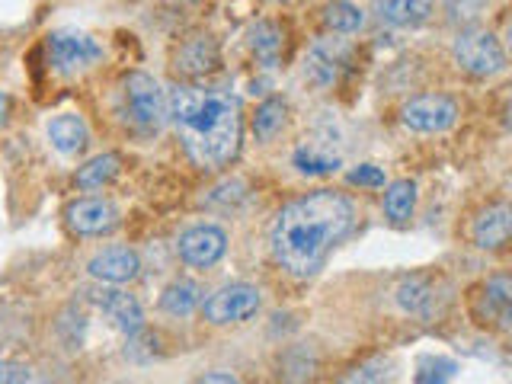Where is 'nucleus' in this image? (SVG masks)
Returning <instances> with one entry per match:
<instances>
[{
    "instance_id": "nucleus-1",
    "label": "nucleus",
    "mask_w": 512,
    "mask_h": 384,
    "mask_svg": "<svg viewBox=\"0 0 512 384\" xmlns=\"http://www.w3.org/2000/svg\"><path fill=\"white\" fill-rule=\"evenodd\" d=\"M356 228V205L343 192L317 189L288 202L272 221L269 244L276 263L295 279L324 269L327 256Z\"/></svg>"
},
{
    "instance_id": "nucleus-2",
    "label": "nucleus",
    "mask_w": 512,
    "mask_h": 384,
    "mask_svg": "<svg viewBox=\"0 0 512 384\" xmlns=\"http://www.w3.org/2000/svg\"><path fill=\"white\" fill-rule=\"evenodd\" d=\"M167 119L196 167L218 170L240 148V103L228 90L176 87L167 100Z\"/></svg>"
},
{
    "instance_id": "nucleus-3",
    "label": "nucleus",
    "mask_w": 512,
    "mask_h": 384,
    "mask_svg": "<svg viewBox=\"0 0 512 384\" xmlns=\"http://www.w3.org/2000/svg\"><path fill=\"white\" fill-rule=\"evenodd\" d=\"M122 119L144 135H154L167 122V96L160 84L144 71L122 80Z\"/></svg>"
},
{
    "instance_id": "nucleus-4",
    "label": "nucleus",
    "mask_w": 512,
    "mask_h": 384,
    "mask_svg": "<svg viewBox=\"0 0 512 384\" xmlns=\"http://www.w3.org/2000/svg\"><path fill=\"white\" fill-rule=\"evenodd\" d=\"M452 55L458 68L474 77H493L506 68V52L500 39L484 26H464L452 42Z\"/></svg>"
},
{
    "instance_id": "nucleus-5",
    "label": "nucleus",
    "mask_w": 512,
    "mask_h": 384,
    "mask_svg": "<svg viewBox=\"0 0 512 384\" xmlns=\"http://www.w3.org/2000/svg\"><path fill=\"white\" fill-rule=\"evenodd\" d=\"M45 52L52 68L61 74H77V71H87L90 64H96L103 58V48L93 36L87 32H77V29H58L52 36L45 39Z\"/></svg>"
},
{
    "instance_id": "nucleus-6",
    "label": "nucleus",
    "mask_w": 512,
    "mask_h": 384,
    "mask_svg": "<svg viewBox=\"0 0 512 384\" xmlns=\"http://www.w3.org/2000/svg\"><path fill=\"white\" fill-rule=\"evenodd\" d=\"M263 295L256 285L247 282H234V285H224L218 292L202 304V314L208 324L224 327V324H244L250 320L256 311H260Z\"/></svg>"
},
{
    "instance_id": "nucleus-7",
    "label": "nucleus",
    "mask_w": 512,
    "mask_h": 384,
    "mask_svg": "<svg viewBox=\"0 0 512 384\" xmlns=\"http://www.w3.org/2000/svg\"><path fill=\"white\" fill-rule=\"evenodd\" d=\"M400 122H404L410 132L439 135V132H448V128L458 122V103L445 93L413 96V100L404 103V109H400Z\"/></svg>"
},
{
    "instance_id": "nucleus-8",
    "label": "nucleus",
    "mask_w": 512,
    "mask_h": 384,
    "mask_svg": "<svg viewBox=\"0 0 512 384\" xmlns=\"http://www.w3.org/2000/svg\"><path fill=\"white\" fill-rule=\"evenodd\" d=\"M349 58H352V45L346 39L324 36L308 48V55H304V77H308L314 87L327 90L343 77V71L349 68Z\"/></svg>"
},
{
    "instance_id": "nucleus-9",
    "label": "nucleus",
    "mask_w": 512,
    "mask_h": 384,
    "mask_svg": "<svg viewBox=\"0 0 512 384\" xmlns=\"http://www.w3.org/2000/svg\"><path fill=\"white\" fill-rule=\"evenodd\" d=\"M224 250H228V234H224L218 224H196L180 234L176 240V253L186 266H196V269H208L215 266Z\"/></svg>"
},
{
    "instance_id": "nucleus-10",
    "label": "nucleus",
    "mask_w": 512,
    "mask_h": 384,
    "mask_svg": "<svg viewBox=\"0 0 512 384\" xmlns=\"http://www.w3.org/2000/svg\"><path fill=\"white\" fill-rule=\"evenodd\" d=\"M87 295L96 308L112 320V327L122 330L125 336H138L144 330V311H141L135 295L122 292V288H116V285H103V288H96V292H87Z\"/></svg>"
},
{
    "instance_id": "nucleus-11",
    "label": "nucleus",
    "mask_w": 512,
    "mask_h": 384,
    "mask_svg": "<svg viewBox=\"0 0 512 384\" xmlns=\"http://www.w3.org/2000/svg\"><path fill=\"white\" fill-rule=\"evenodd\" d=\"M64 218H68V228L74 234L100 237V234H109L119 224V208H116V202H109V199L87 196V199L71 202L68 212H64Z\"/></svg>"
},
{
    "instance_id": "nucleus-12",
    "label": "nucleus",
    "mask_w": 512,
    "mask_h": 384,
    "mask_svg": "<svg viewBox=\"0 0 512 384\" xmlns=\"http://www.w3.org/2000/svg\"><path fill=\"white\" fill-rule=\"evenodd\" d=\"M87 272L103 285H125L141 276V256L132 247H106L90 256Z\"/></svg>"
},
{
    "instance_id": "nucleus-13",
    "label": "nucleus",
    "mask_w": 512,
    "mask_h": 384,
    "mask_svg": "<svg viewBox=\"0 0 512 384\" xmlns=\"http://www.w3.org/2000/svg\"><path fill=\"white\" fill-rule=\"evenodd\" d=\"M512 234V212L506 202L487 205L471 224V240L480 250H500Z\"/></svg>"
},
{
    "instance_id": "nucleus-14",
    "label": "nucleus",
    "mask_w": 512,
    "mask_h": 384,
    "mask_svg": "<svg viewBox=\"0 0 512 384\" xmlns=\"http://www.w3.org/2000/svg\"><path fill=\"white\" fill-rule=\"evenodd\" d=\"M176 71L186 74V77H205L218 71L221 64V52H218V42L212 36H192L180 45L176 52Z\"/></svg>"
},
{
    "instance_id": "nucleus-15",
    "label": "nucleus",
    "mask_w": 512,
    "mask_h": 384,
    "mask_svg": "<svg viewBox=\"0 0 512 384\" xmlns=\"http://www.w3.org/2000/svg\"><path fill=\"white\" fill-rule=\"evenodd\" d=\"M436 0H372L375 20L394 29H416L432 16Z\"/></svg>"
},
{
    "instance_id": "nucleus-16",
    "label": "nucleus",
    "mask_w": 512,
    "mask_h": 384,
    "mask_svg": "<svg viewBox=\"0 0 512 384\" xmlns=\"http://www.w3.org/2000/svg\"><path fill=\"white\" fill-rule=\"evenodd\" d=\"M48 141H52V148L64 157H74V154H84L87 144H90V128L87 122L77 116V112H61L45 128Z\"/></svg>"
},
{
    "instance_id": "nucleus-17",
    "label": "nucleus",
    "mask_w": 512,
    "mask_h": 384,
    "mask_svg": "<svg viewBox=\"0 0 512 384\" xmlns=\"http://www.w3.org/2000/svg\"><path fill=\"white\" fill-rule=\"evenodd\" d=\"M394 301L400 311L426 317L432 308H436V282H432V276H407L397 285Z\"/></svg>"
},
{
    "instance_id": "nucleus-18",
    "label": "nucleus",
    "mask_w": 512,
    "mask_h": 384,
    "mask_svg": "<svg viewBox=\"0 0 512 384\" xmlns=\"http://www.w3.org/2000/svg\"><path fill=\"white\" fill-rule=\"evenodd\" d=\"M509 304H512V285L506 276H496L487 282L484 295H480V317H484V324H500L506 327L509 324Z\"/></svg>"
},
{
    "instance_id": "nucleus-19",
    "label": "nucleus",
    "mask_w": 512,
    "mask_h": 384,
    "mask_svg": "<svg viewBox=\"0 0 512 384\" xmlns=\"http://www.w3.org/2000/svg\"><path fill=\"white\" fill-rule=\"evenodd\" d=\"M202 304V285L192 279H176L160 295V308L173 317H189Z\"/></svg>"
},
{
    "instance_id": "nucleus-20",
    "label": "nucleus",
    "mask_w": 512,
    "mask_h": 384,
    "mask_svg": "<svg viewBox=\"0 0 512 384\" xmlns=\"http://www.w3.org/2000/svg\"><path fill=\"white\" fill-rule=\"evenodd\" d=\"M292 167L304 176H327L340 167V157L333 151H327L324 144L308 141V144H298L295 154H292Z\"/></svg>"
},
{
    "instance_id": "nucleus-21",
    "label": "nucleus",
    "mask_w": 512,
    "mask_h": 384,
    "mask_svg": "<svg viewBox=\"0 0 512 384\" xmlns=\"http://www.w3.org/2000/svg\"><path fill=\"white\" fill-rule=\"evenodd\" d=\"M119 170H122V157L119 154H96L77 170L74 183L80 189H103V186H109L112 180H116Z\"/></svg>"
},
{
    "instance_id": "nucleus-22",
    "label": "nucleus",
    "mask_w": 512,
    "mask_h": 384,
    "mask_svg": "<svg viewBox=\"0 0 512 384\" xmlns=\"http://www.w3.org/2000/svg\"><path fill=\"white\" fill-rule=\"evenodd\" d=\"M416 212V183L413 180H394L384 189V215L391 224H407Z\"/></svg>"
},
{
    "instance_id": "nucleus-23",
    "label": "nucleus",
    "mask_w": 512,
    "mask_h": 384,
    "mask_svg": "<svg viewBox=\"0 0 512 384\" xmlns=\"http://www.w3.org/2000/svg\"><path fill=\"white\" fill-rule=\"evenodd\" d=\"M247 45H250V52L260 58V61H266V64H272L279 58V52H282V45H285V32L272 23V20H260V23H253L250 26V32H247Z\"/></svg>"
},
{
    "instance_id": "nucleus-24",
    "label": "nucleus",
    "mask_w": 512,
    "mask_h": 384,
    "mask_svg": "<svg viewBox=\"0 0 512 384\" xmlns=\"http://www.w3.org/2000/svg\"><path fill=\"white\" fill-rule=\"evenodd\" d=\"M288 122V103L282 100V96H269L266 103H260V109H256L253 116V135L256 141H272Z\"/></svg>"
},
{
    "instance_id": "nucleus-25",
    "label": "nucleus",
    "mask_w": 512,
    "mask_h": 384,
    "mask_svg": "<svg viewBox=\"0 0 512 384\" xmlns=\"http://www.w3.org/2000/svg\"><path fill=\"white\" fill-rule=\"evenodd\" d=\"M324 23L330 32H340V36H349V32H359L365 23V13L352 4V0H333V4L324 7Z\"/></svg>"
},
{
    "instance_id": "nucleus-26",
    "label": "nucleus",
    "mask_w": 512,
    "mask_h": 384,
    "mask_svg": "<svg viewBox=\"0 0 512 384\" xmlns=\"http://www.w3.org/2000/svg\"><path fill=\"white\" fill-rule=\"evenodd\" d=\"M391 381H394L391 362L388 359H372V362L359 365L343 384H391Z\"/></svg>"
},
{
    "instance_id": "nucleus-27",
    "label": "nucleus",
    "mask_w": 512,
    "mask_h": 384,
    "mask_svg": "<svg viewBox=\"0 0 512 384\" xmlns=\"http://www.w3.org/2000/svg\"><path fill=\"white\" fill-rule=\"evenodd\" d=\"M455 372H458V365L452 359H442V356L423 359L420 372H416V384H448L455 378Z\"/></svg>"
},
{
    "instance_id": "nucleus-28",
    "label": "nucleus",
    "mask_w": 512,
    "mask_h": 384,
    "mask_svg": "<svg viewBox=\"0 0 512 384\" xmlns=\"http://www.w3.org/2000/svg\"><path fill=\"white\" fill-rule=\"evenodd\" d=\"M442 4H445L448 20H455V23H474L477 16L487 10L490 0H442Z\"/></svg>"
},
{
    "instance_id": "nucleus-29",
    "label": "nucleus",
    "mask_w": 512,
    "mask_h": 384,
    "mask_svg": "<svg viewBox=\"0 0 512 384\" xmlns=\"http://www.w3.org/2000/svg\"><path fill=\"white\" fill-rule=\"evenodd\" d=\"M346 180H349L352 186L378 189V186H384V170L375 167V164H359V167H352V170L346 173Z\"/></svg>"
},
{
    "instance_id": "nucleus-30",
    "label": "nucleus",
    "mask_w": 512,
    "mask_h": 384,
    "mask_svg": "<svg viewBox=\"0 0 512 384\" xmlns=\"http://www.w3.org/2000/svg\"><path fill=\"white\" fill-rule=\"evenodd\" d=\"M32 381V372L29 365L23 362H0V384H29Z\"/></svg>"
},
{
    "instance_id": "nucleus-31",
    "label": "nucleus",
    "mask_w": 512,
    "mask_h": 384,
    "mask_svg": "<svg viewBox=\"0 0 512 384\" xmlns=\"http://www.w3.org/2000/svg\"><path fill=\"white\" fill-rule=\"evenodd\" d=\"M196 384H240V381L234 375H228V372H212V375L199 378Z\"/></svg>"
},
{
    "instance_id": "nucleus-32",
    "label": "nucleus",
    "mask_w": 512,
    "mask_h": 384,
    "mask_svg": "<svg viewBox=\"0 0 512 384\" xmlns=\"http://www.w3.org/2000/svg\"><path fill=\"white\" fill-rule=\"evenodd\" d=\"M7 116H10V96H7V93H0V128H4Z\"/></svg>"
},
{
    "instance_id": "nucleus-33",
    "label": "nucleus",
    "mask_w": 512,
    "mask_h": 384,
    "mask_svg": "<svg viewBox=\"0 0 512 384\" xmlns=\"http://www.w3.org/2000/svg\"><path fill=\"white\" fill-rule=\"evenodd\" d=\"M29 384H32V381H29Z\"/></svg>"
}]
</instances>
